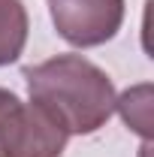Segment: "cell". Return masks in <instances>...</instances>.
<instances>
[{"instance_id": "cell-2", "label": "cell", "mask_w": 154, "mask_h": 157, "mask_svg": "<svg viewBox=\"0 0 154 157\" xmlns=\"http://www.w3.org/2000/svg\"><path fill=\"white\" fill-rule=\"evenodd\" d=\"M67 139L45 112L0 88V157H60Z\"/></svg>"}, {"instance_id": "cell-4", "label": "cell", "mask_w": 154, "mask_h": 157, "mask_svg": "<svg viewBox=\"0 0 154 157\" xmlns=\"http://www.w3.org/2000/svg\"><path fill=\"white\" fill-rule=\"evenodd\" d=\"M30 18L21 0H0V67H9L21 58L27 45Z\"/></svg>"}, {"instance_id": "cell-3", "label": "cell", "mask_w": 154, "mask_h": 157, "mask_svg": "<svg viewBox=\"0 0 154 157\" xmlns=\"http://www.w3.org/2000/svg\"><path fill=\"white\" fill-rule=\"evenodd\" d=\"M52 24L73 48H97L124 24V0H45Z\"/></svg>"}, {"instance_id": "cell-5", "label": "cell", "mask_w": 154, "mask_h": 157, "mask_svg": "<svg viewBox=\"0 0 154 157\" xmlns=\"http://www.w3.org/2000/svg\"><path fill=\"white\" fill-rule=\"evenodd\" d=\"M115 112L124 118L130 130H136L148 142L151 139V85L127 88L121 97H115Z\"/></svg>"}, {"instance_id": "cell-1", "label": "cell", "mask_w": 154, "mask_h": 157, "mask_svg": "<svg viewBox=\"0 0 154 157\" xmlns=\"http://www.w3.org/2000/svg\"><path fill=\"white\" fill-rule=\"evenodd\" d=\"M30 103L67 136H91L115 115V85L82 55H55L24 70Z\"/></svg>"}]
</instances>
